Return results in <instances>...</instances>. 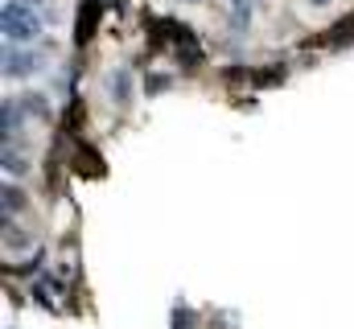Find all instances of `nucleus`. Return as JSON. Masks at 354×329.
<instances>
[{"label": "nucleus", "instance_id": "6", "mask_svg": "<svg viewBox=\"0 0 354 329\" xmlns=\"http://www.w3.org/2000/svg\"><path fill=\"white\" fill-rule=\"evenodd\" d=\"M95 8H99V4L91 0V4H83V12H79V33H75V37H79V46H87L91 29H95Z\"/></svg>", "mask_w": 354, "mask_h": 329}, {"label": "nucleus", "instance_id": "3", "mask_svg": "<svg viewBox=\"0 0 354 329\" xmlns=\"http://www.w3.org/2000/svg\"><path fill=\"white\" fill-rule=\"evenodd\" d=\"M107 91H111L115 103H128V99H132V70H128V66H115L111 79H107Z\"/></svg>", "mask_w": 354, "mask_h": 329}, {"label": "nucleus", "instance_id": "8", "mask_svg": "<svg viewBox=\"0 0 354 329\" xmlns=\"http://www.w3.org/2000/svg\"><path fill=\"white\" fill-rule=\"evenodd\" d=\"M313 4H330V0H313Z\"/></svg>", "mask_w": 354, "mask_h": 329}, {"label": "nucleus", "instance_id": "5", "mask_svg": "<svg viewBox=\"0 0 354 329\" xmlns=\"http://www.w3.org/2000/svg\"><path fill=\"white\" fill-rule=\"evenodd\" d=\"M21 206H25V189L8 181V185H4V218H12V214H17Z\"/></svg>", "mask_w": 354, "mask_h": 329}, {"label": "nucleus", "instance_id": "4", "mask_svg": "<svg viewBox=\"0 0 354 329\" xmlns=\"http://www.w3.org/2000/svg\"><path fill=\"white\" fill-rule=\"evenodd\" d=\"M21 99H4V144H12V136L21 132Z\"/></svg>", "mask_w": 354, "mask_h": 329}, {"label": "nucleus", "instance_id": "7", "mask_svg": "<svg viewBox=\"0 0 354 329\" xmlns=\"http://www.w3.org/2000/svg\"><path fill=\"white\" fill-rule=\"evenodd\" d=\"M25 169H29V161H25L12 144H4V173H8V177H17V173H25Z\"/></svg>", "mask_w": 354, "mask_h": 329}, {"label": "nucleus", "instance_id": "1", "mask_svg": "<svg viewBox=\"0 0 354 329\" xmlns=\"http://www.w3.org/2000/svg\"><path fill=\"white\" fill-rule=\"evenodd\" d=\"M37 33H41V17L21 0H4V41L29 46V41H37Z\"/></svg>", "mask_w": 354, "mask_h": 329}, {"label": "nucleus", "instance_id": "2", "mask_svg": "<svg viewBox=\"0 0 354 329\" xmlns=\"http://www.w3.org/2000/svg\"><path fill=\"white\" fill-rule=\"evenodd\" d=\"M37 54L33 50H17V46H4V75L8 79H21V75H33L37 70Z\"/></svg>", "mask_w": 354, "mask_h": 329}]
</instances>
